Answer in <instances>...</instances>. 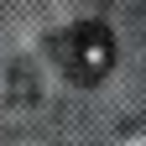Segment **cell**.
Here are the masks:
<instances>
[{
	"label": "cell",
	"instance_id": "6da1fadb",
	"mask_svg": "<svg viewBox=\"0 0 146 146\" xmlns=\"http://www.w3.org/2000/svg\"><path fill=\"white\" fill-rule=\"evenodd\" d=\"M52 58H58V68L73 84L89 89V84L110 78V68H115V36H110V26H99V21H78V26H68L58 36Z\"/></svg>",
	"mask_w": 146,
	"mask_h": 146
}]
</instances>
